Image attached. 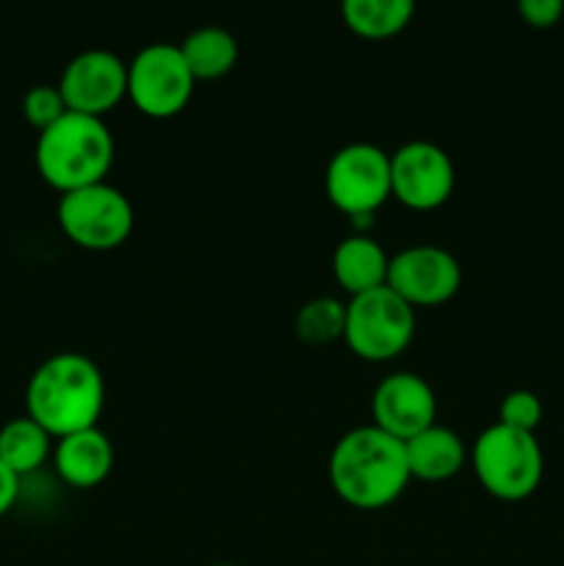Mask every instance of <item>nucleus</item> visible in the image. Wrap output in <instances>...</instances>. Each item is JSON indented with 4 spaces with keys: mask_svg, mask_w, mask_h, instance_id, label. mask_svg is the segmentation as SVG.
Returning a JSON list of instances; mask_svg holds the SVG:
<instances>
[{
    "mask_svg": "<svg viewBox=\"0 0 564 566\" xmlns=\"http://www.w3.org/2000/svg\"><path fill=\"white\" fill-rule=\"evenodd\" d=\"M330 481L337 497L352 509L376 512L390 506L412 481L407 448L374 423L357 426L332 448Z\"/></svg>",
    "mask_w": 564,
    "mask_h": 566,
    "instance_id": "obj_1",
    "label": "nucleus"
},
{
    "mask_svg": "<svg viewBox=\"0 0 564 566\" xmlns=\"http://www.w3.org/2000/svg\"><path fill=\"white\" fill-rule=\"evenodd\" d=\"M25 409L55 440L94 429L105 409L103 374L86 354H53L28 379Z\"/></svg>",
    "mask_w": 564,
    "mask_h": 566,
    "instance_id": "obj_2",
    "label": "nucleus"
},
{
    "mask_svg": "<svg viewBox=\"0 0 564 566\" xmlns=\"http://www.w3.org/2000/svg\"><path fill=\"white\" fill-rule=\"evenodd\" d=\"M114 166V136L97 116L66 111L55 125L39 133L36 169L48 186L70 193L105 182Z\"/></svg>",
    "mask_w": 564,
    "mask_h": 566,
    "instance_id": "obj_3",
    "label": "nucleus"
},
{
    "mask_svg": "<svg viewBox=\"0 0 564 566\" xmlns=\"http://www.w3.org/2000/svg\"><path fill=\"white\" fill-rule=\"evenodd\" d=\"M468 457L479 484L498 501H523L534 495L545 473L536 437L501 423L481 431Z\"/></svg>",
    "mask_w": 564,
    "mask_h": 566,
    "instance_id": "obj_4",
    "label": "nucleus"
},
{
    "mask_svg": "<svg viewBox=\"0 0 564 566\" xmlns=\"http://www.w3.org/2000/svg\"><path fill=\"white\" fill-rule=\"evenodd\" d=\"M324 188L330 202L354 224H368L393 197L390 155L376 144H346L326 164Z\"/></svg>",
    "mask_w": 564,
    "mask_h": 566,
    "instance_id": "obj_5",
    "label": "nucleus"
},
{
    "mask_svg": "<svg viewBox=\"0 0 564 566\" xmlns=\"http://www.w3.org/2000/svg\"><path fill=\"white\" fill-rule=\"evenodd\" d=\"M415 337V310L390 287H376L348 298L343 340L365 363L398 357Z\"/></svg>",
    "mask_w": 564,
    "mask_h": 566,
    "instance_id": "obj_6",
    "label": "nucleus"
},
{
    "mask_svg": "<svg viewBox=\"0 0 564 566\" xmlns=\"http://www.w3.org/2000/svg\"><path fill=\"white\" fill-rule=\"evenodd\" d=\"M55 213L61 232L88 252H111L122 247L136 224L130 199L108 182L61 193Z\"/></svg>",
    "mask_w": 564,
    "mask_h": 566,
    "instance_id": "obj_7",
    "label": "nucleus"
},
{
    "mask_svg": "<svg viewBox=\"0 0 564 566\" xmlns=\"http://www.w3.org/2000/svg\"><path fill=\"white\" fill-rule=\"evenodd\" d=\"M194 75L177 44L153 42L127 64V97L149 119L180 114L194 97Z\"/></svg>",
    "mask_w": 564,
    "mask_h": 566,
    "instance_id": "obj_8",
    "label": "nucleus"
},
{
    "mask_svg": "<svg viewBox=\"0 0 564 566\" xmlns=\"http://www.w3.org/2000/svg\"><path fill=\"white\" fill-rule=\"evenodd\" d=\"M387 287L409 307H437L462 287V265L448 249L420 243L401 249L387 265Z\"/></svg>",
    "mask_w": 564,
    "mask_h": 566,
    "instance_id": "obj_9",
    "label": "nucleus"
},
{
    "mask_svg": "<svg viewBox=\"0 0 564 566\" xmlns=\"http://www.w3.org/2000/svg\"><path fill=\"white\" fill-rule=\"evenodd\" d=\"M457 182L453 160L431 142H409L390 155L393 197L409 210H435L448 202Z\"/></svg>",
    "mask_w": 564,
    "mask_h": 566,
    "instance_id": "obj_10",
    "label": "nucleus"
},
{
    "mask_svg": "<svg viewBox=\"0 0 564 566\" xmlns=\"http://www.w3.org/2000/svg\"><path fill=\"white\" fill-rule=\"evenodd\" d=\"M59 92L66 111L103 119L127 97V64L111 50H83L61 72Z\"/></svg>",
    "mask_w": 564,
    "mask_h": 566,
    "instance_id": "obj_11",
    "label": "nucleus"
},
{
    "mask_svg": "<svg viewBox=\"0 0 564 566\" xmlns=\"http://www.w3.org/2000/svg\"><path fill=\"white\" fill-rule=\"evenodd\" d=\"M370 412L376 429L407 442L437 423V396L424 376L396 370L376 385Z\"/></svg>",
    "mask_w": 564,
    "mask_h": 566,
    "instance_id": "obj_12",
    "label": "nucleus"
},
{
    "mask_svg": "<svg viewBox=\"0 0 564 566\" xmlns=\"http://www.w3.org/2000/svg\"><path fill=\"white\" fill-rule=\"evenodd\" d=\"M53 464L61 481L75 490H92V486L103 484L114 470V446L97 426L75 431L55 442Z\"/></svg>",
    "mask_w": 564,
    "mask_h": 566,
    "instance_id": "obj_13",
    "label": "nucleus"
},
{
    "mask_svg": "<svg viewBox=\"0 0 564 566\" xmlns=\"http://www.w3.org/2000/svg\"><path fill=\"white\" fill-rule=\"evenodd\" d=\"M387 265H390L387 252L365 232L343 238L332 254V274L352 298L376 291V287H385Z\"/></svg>",
    "mask_w": 564,
    "mask_h": 566,
    "instance_id": "obj_14",
    "label": "nucleus"
},
{
    "mask_svg": "<svg viewBox=\"0 0 564 566\" xmlns=\"http://www.w3.org/2000/svg\"><path fill=\"white\" fill-rule=\"evenodd\" d=\"M409 475L420 481H448L464 468L468 448L457 431L435 423L404 442Z\"/></svg>",
    "mask_w": 564,
    "mask_h": 566,
    "instance_id": "obj_15",
    "label": "nucleus"
},
{
    "mask_svg": "<svg viewBox=\"0 0 564 566\" xmlns=\"http://www.w3.org/2000/svg\"><path fill=\"white\" fill-rule=\"evenodd\" d=\"M177 48L194 81H219L238 64V39L224 28H197Z\"/></svg>",
    "mask_w": 564,
    "mask_h": 566,
    "instance_id": "obj_16",
    "label": "nucleus"
},
{
    "mask_svg": "<svg viewBox=\"0 0 564 566\" xmlns=\"http://www.w3.org/2000/svg\"><path fill=\"white\" fill-rule=\"evenodd\" d=\"M50 453H53V437L36 420L28 418V415L0 426V462L17 479L36 473L48 462Z\"/></svg>",
    "mask_w": 564,
    "mask_h": 566,
    "instance_id": "obj_17",
    "label": "nucleus"
},
{
    "mask_svg": "<svg viewBox=\"0 0 564 566\" xmlns=\"http://www.w3.org/2000/svg\"><path fill=\"white\" fill-rule=\"evenodd\" d=\"M343 22L357 36L379 42L401 33L415 14L412 0H346L341 6Z\"/></svg>",
    "mask_w": 564,
    "mask_h": 566,
    "instance_id": "obj_18",
    "label": "nucleus"
},
{
    "mask_svg": "<svg viewBox=\"0 0 564 566\" xmlns=\"http://www.w3.org/2000/svg\"><path fill=\"white\" fill-rule=\"evenodd\" d=\"M343 329H346V304L337 298H313L296 313L299 340L313 343V346L343 340Z\"/></svg>",
    "mask_w": 564,
    "mask_h": 566,
    "instance_id": "obj_19",
    "label": "nucleus"
},
{
    "mask_svg": "<svg viewBox=\"0 0 564 566\" xmlns=\"http://www.w3.org/2000/svg\"><path fill=\"white\" fill-rule=\"evenodd\" d=\"M22 114H25L28 125L36 127L39 133L48 130L50 125H55V122L66 114V105L59 86L39 83V86L28 88V94L22 97Z\"/></svg>",
    "mask_w": 564,
    "mask_h": 566,
    "instance_id": "obj_20",
    "label": "nucleus"
},
{
    "mask_svg": "<svg viewBox=\"0 0 564 566\" xmlns=\"http://www.w3.org/2000/svg\"><path fill=\"white\" fill-rule=\"evenodd\" d=\"M542 420V401L536 392L531 390H512L503 396L501 407H498V423L509 426V429L529 431L534 434L536 426Z\"/></svg>",
    "mask_w": 564,
    "mask_h": 566,
    "instance_id": "obj_21",
    "label": "nucleus"
},
{
    "mask_svg": "<svg viewBox=\"0 0 564 566\" xmlns=\"http://www.w3.org/2000/svg\"><path fill=\"white\" fill-rule=\"evenodd\" d=\"M518 14L531 28H553L564 14L562 0H520Z\"/></svg>",
    "mask_w": 564,
    "mask_h": 566,
    "instance_id": "obj_22",
    "label": "nucleus"
},
{
    "mask_svg": "<svg viewBox=\"0 0 564 566\" xmlns=\"http://www.w3.org/2000/svg\"><path fill=\"white\" fill-rule=\"evenodd\" d=\"M17 495H20V479L0 462V517L14 506Z\"/></svg>",
    "mask_w": 564,
    "mask_h": 566,
    "instance_id": "obj_23",
    "label": "nucleus"
},
{
    "mask_svg": "<svg viewBox=\"0 0 564 566\" xmlns=\"http://www.w3.org/2000/svg\"><path fill=\"white\" fill-rule=\"evenodd\" d=\"M213 566H236V564H213Z\"/></svg>",
    "mask_w": 564,
    "mask_h": 566,
    "instance_id": "obj_24",
    "label": "nucleus"
}]
</instances>
